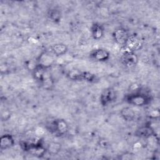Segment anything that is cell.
<instances>
[{"mask_svg": "<svg viewBox=\"0 0 160 160\" xmlns=\"http://www.w3.org/2000/svg\"><path fill=\"white\" fill-rule=\"evenodd\" d=\"M136 137L142 139H148L156 137V132L154 128L149 124H144L139 127L135 131Z\"/></svg>", "mask_w": 160, "mask_h": 160, "instance_id": "52a82bcc", "label": "cell"}, {"mask_svg": "<svg viewBox=\"0 0 160 160\" xmlns=\"http://www.w3.org/2000/svg\"><path fill=\"white\" fill-rule=\"evenodd\" d=\"M14 144V138L11 134H2L0 138V149L2 151L12 148Z\"/></svg>", "mask_w": 160, "mask_h": 160, "instance_id": "30bf717a", "label": "cell"}, {"mask_svg": "<svg viewBox=\"0 0 160 160\" xmlns=\"http://www.w3.org/2000/svg\"><path fill=\"white\" fill-rule=\"evenodd\" d=\"M11 114L9 110H4L1 112V118L2 121H6L9 120L11 118Z\"/></svg>", "mask_w": 160, "mask_h": 160, "instance_id": "d6986e66", "label": "cell"}, {"mask_svg": "<svg viewBox=\"0 0 160 160\" xmlns=\"http://www.w3.org/2000/svg\"><path fill=\"white\" fill-rule=\"evenodd\" d=\"M142 46V42L140 38L138 36L133 34L129 35L124 47L125 48L126 50L135 52L141 49Z\"/></svg>", "mask_w": 160, "mask_h": 160, "instance_id": "8992f818", "label": "cell"}, {"mask_svg": "<svg viewBox=\"0 0 160 160\" xmlns=\"http://www.w3.org/2000/svg\"><path fill=\"white\" fill-rule=\"evenodd\" d=\"M90 58L97 62H105L109 59L110 52L104 48L93 49L89 54Z\"/></svg>", "mask_w": 160, "mask_h": 160, "instance_id": "ba28073f", "label": "cell"}, {"mask_svg": "<svg viewBox=\"0 0 160 160\" xmlns=\"http://www.w3.org/2000/svg\"><path fill=\"white\" fill-rule=\"evenodd\" d=\"M48 18L54 23H59L62 18L61 11L56 8H50L47 12Z\"/></svg>", "mask_w": 160, "mask_h": 160, "instance_id": "5bb4252c", "label": "cell"}, {"mask_svg": "<svg viewBox=\"0 0 160 160\" xmlns=\"http://www.w3.org/2000/svg\"><path fill=\"white\" fill-rule=\"evenodd\" d=\"M120 61L124 66L131 68L137 65L139 58L135 52L125 50L121 56Z\"/></svg>", "mask_w": 160, "mask_h": 160, "instance_id": "5b68a950", "label": "cell"}, {"mask_svg": "<svg viewBox=\"0 0 160 160\" xmlns=\"http://www.w3.org/2000/svg\"><path fill=\"white\" fill-rule=\"evenodd\" d=\"M19 144L23 151L38 158L42 157L47 152L46 148L42 145L40 141L37 142L21 141Z\"/></svg>", "mask_w": 160, "mask_h": 160, "instance_id": "3957f363", "label": "cell"}, {"mask_svg": "<svg viewBox=\"0 0 160 160\" xmlns=\"http://www.w3.org/2000/svg\"><path fill=\"white\" fill-rule=\"evenodd\" d=\"M90 31L92 38L95 40H99L103 37L104 34V28L99 22H94L91 26Z\"/></svg>", "mask_w": 160, "mask_h": 160, "instance_id": "7c38bea8", "label": "cell"}, {"mask_svg": "<svg viewBox=\"0 0 160 160\" xmlns=\"http://www.w3.org/2000/svg\"><path fill=\"white\" fill-rule=\"evenodd\" d=\"M120 114L124 120L128 122L133 121L136 118L135 111L130 107H124L121 109Z\"/></svg>", "mask_w": 160, "mask_h": 160, "instance_id": "9a60e30c", "label": "cell"}, {"mask_svg": "<svg viewBox=\"0 0 160 160\" xmlns=\"http://www.w3.org/2000/svg\"><path fill=\"white\" fill-rule=\"evenodd\" d=\"M117 92L113 88H107L104 89L99 96L100 104L105 107L112 103L116 100Z\"/></svg>", "mask_w": 160, "mask_h": 160, "instance_id": "277c9868", "label": "cell"}, {"mask_svg": "<svg viewBox=\"0 0 160 160\" xmlns=\"http://www.w3.org/2000/svg\"><path fill=\"white\" fill-rule=\"evenodd\" d=\"M84 81L89 82H96L98 81L97 76L90 72L84 71Z\"/></svg>", "mask_w": 160, "mask_h": 160, "instance_id": "ac0fdd59", "label": "cell"}, {"mask_svg": "<svg viewBox=\"0 0 160 160\" xmlns=\"http://www.w3.org/2000/svg\"><path fill=\"white\" fill-rule=\"evenodd\" d=\"M125 101L129 104L136 107H143L149 104L152 101L151 96L141 90L139 89L131 92L126 96Z\"/></svg>", "mask_w": 160, "mask_h": 160, "instance_id": "6da1fadb", "label": "cell"}, {"mask_svg": "<svg viewBox=\"0 0 160 160\" xmlns=\"http://www.w3.org/2000/svg\"><path fill=\"white\" fill-rule=\"evenodd\" d=\"M46 128L51 134L58 137L64 136L68 131L69 126L68 122L63 119H55L48 122Z\"/></svg>", "mask_w": 160, "mask_h": 160, "instance_id": "7a4b0ae2", "label": "cell"}, {"mask_svg": "<svg viewBox=\"0 0 160 160\" xmlns=\"http://www.w3.org/2000/svg\"><path fill=\"white\" fill-rule=\"evenodd\" d=\"M61 149V144L58 142H50L47 148L46 151L49 154L56 155L58 154Z\"/></svg>", "mask_w": 160, "mask_h": 160, "instance_id": "e0dca14e", "label": "cell"}, {"mask_svg": "<svg viewBox=\"0 0 160 160\" xmlns=\"http://www.w3.org/2000/svg\"><path fill=\"white\" fill-rule=\"evenodd\" d=\"M54 63V58L52 55L48 52H42L38 58L37 64L46 68L49 69Z\"/></svg>", "mask_w": 160, "mask_h": 160, "instance_id": "8fae6325", "label": "cell"}, {"mask_svg": "<svg viewBox=\"0 0 160 160\" xmlns=\"http://www.w3.org/2000/svg\"><path fill=\"white\" fill-rule=\"evenodd\" d=\"M131 34L128 30L123 28L116 29L112 32V38L114 41L119 45L124 46L128 37Z\"/></svg>", "mask_w": 160, "mask_h": 160, "instance_id": "9c48e42d", "label": "cell"}, {"mask_svg": "<svg viewBox=\"0 0 160 160\" xmlns=\"http://www.w3.org/2000/svg\"><path fill=\"white\" fill-rule=\"evenodd\" d=\"M68 51V48L64 43H56L51 46V52L56 57H59L64 55Z\"/></svg>", "mask_w": 160, "mask_h": 160, "instance_id": "4fadbf2b", "label": "cell"}, {"mask_svg": "<svg viewBox=\"0 0 160 160\" xmlns=\"http://www.w3.org/2000/svg\"><path fill=\"white\" fill-rule=\"evenodd\" d=\"M67 77L71 81H84V71L78 69H72L67 73Z\"/></svg>", "mask_w": 160, "mask_h": 160, "instance_id": "2e32d148", "label": "cell"}, {"mask_svg": "<svg viewBox=\"0 0 160 160\" xmlns=\"http://www.w3.org/2000/svg\"><path fill=\"white\" fill-rule=\"evenodd\" d=\"M133 158V154L131 152H124L123 154H122L121 155V156L119 157V159H132Z\"/></svg>", "mask_w": 160, "mask_h": 160, "instance_id": "ffe728a7", "label": "cell"}]
</instances>
